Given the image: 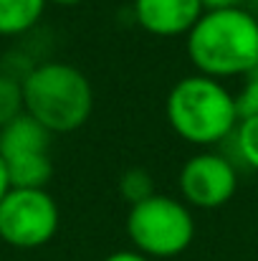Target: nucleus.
I'll return each instance as SVG.
<instances>
[{
  "label": "nucleus",
  "instance_id": "12",
  "mask_svg": "<svg viewBox=\"0 0 258 261\" xmlns=\"http://www.w3.org/2000/svg\"><path fill=\"white\" fill-rule=\"evenodd\" d=\"M236 150L251 170H258V117H246L238 122Z\"/></svg>",
  "mask_w": 258,
  "mask_h": 261
},
{
  "label": "nucleus",
  "instance_id": "10",
  "mask_svg": "<svg viewBox=\"0 0 258 261\" xmlns=\"http://www.w3.org/2000/svg\"><path fill=\"white\" fill-rule=\"evenodd\" d=\"M25 112L23 107V84L20 79H15L13 74L0 71V129L13 122L15 117H20Z\"/></svg>",
  "mask_w": 258,
  "mask_h": 261
},
{
  "label": "nucleus",
  "instance_id": "13",
  "mask_svg": "<svg viewBox=\"0 0 258 261\" xmlns=\"http://www.w3.org/2000/svg\"><path fill=\"white\" fill-rule=\"evenodd\" d=\"M236 107H238V117H258V71L248 76V82L243 89L236 94Z\"/></svg>",
  "mask_w": 258,
  "mask_h": 261
},
{
  "label": "nucleus",
  "instance_id": "5",
  "mask_svg": "<svg viewBox=\"0 0 258 261\" xmlns=\"http://www.w3.org/2000/svg\"><path fill=\"white\" fill-rule=\"evenodd\" d=\"M61 223L56 198L46 188H10L0 200V239L13 249L46 246Z\"/></svg>",
  "mask_w": 258,
  "mask_h": 261
},
{
  "label": "nucleus",
  "instance_id": "7",
  "mask_svg": "<svg viewBox=\"0 0 258 261\" xmlns=\"http://www.w3.org/2000/svg\"><path fill=\"white\" fill-rule=\"evenodd\" d=\"M180 195L190 208H223L238 190V173L233 163L218 152H197L185 160L177 175Z\"/></svg>",
  "mask_w": 258,
  "mask_h": 261
},
{
  "label": "nucleus",
  "instance_id": "17",
  "mask_svg": "<svg viewBox=\"0 0 258 261\" xmlns=\"http://www.w3.org/2000/svg\"><path fill=\"white\" fill-rule=\"evenodd\" d=\"M46 3H53V5H61V8H74V5H79L84 0H46Z\"/></svg>",
  "mask_w": 258,
  "mask_h": 261
},
{
  "label": "nucleus",
  "instance_id": "14",
  "mask_svg": "<svg viewBox=\"0 0 258 261\" xmlns=\"http://www.w3.org/2000/svg\"><path fill=\"white\" fill-rule=\"evenodd\" d=\"M104 261H152V259H147L145 254L129 249V251H114V254H109Z\"/></svg>",
  "mask_w": 258,
  "mask_h": 261
},
{
  "label": "nucleus",
  "instance_id": "11",
  "mask_svg": "<svg viewBox=\"0 0 258 261\" xmlns=\"http://www.w3.org/2000/svg\"><path fill=\"white\" fill-rule=\"evenodd\" d=\"M119 193L129 205H137L150 195H155V180L145 168H129L119 177Z\"/></svg>",
  "mask_w": 258,
  "mask_h": 261
},
{
  "label": "nucleus",
  "instance_id": "2",
  "mask_svg": "<svg viewBox=\"0 0 258 261\" xmlns=\"http://www.w3.org/2000/svg\"><path fill=\"white\" fill-rule=\"evenodd\" d=\"M23 107L51 135L81 129L94 112V89L84 71L66 61L33 66L23 79Z\"/></svg>",
  "mask_w": 258,
  "mask_h": 261
},
{
  "label": "nucleus",
  "instance_id": "1",
  "mask_svg": "<svg viewBox=\"0 0 258 261\" xmlns=\"http://www.w3.org/2000/svg\"><path fill=\"white\" fill-rule=\"evenodd\" d=\"M187 59L195 74L218 82L258 71V20L246 8L205 10L187 33Z\"/></svg>",
  "mask_w": 258,
  "mask_h": 261
},
{
  "label": "nucleus",
  "instance_id": "15",
  "mask_svg": "<svg viewBox=\"0 0 258 261\" xmlns=\"http://www.w3.org/2000/svg\"><path fill=\"white\" fill-rule=\"evenodd\" d=\"M203 10H225V8H238L241 0H200Z\"/></svg>",
  "mask_w": 258,
  "mask_h": 261
},
{
  "label": "nucleus",
  "instance_id": "8",
  "mask_svg": "<svg viewBox=\"0 0 258 261\" xmlns=\"http://www.w3.org/2000/svg\"><path fill=\"white\" fill-rule=\"evenodd\" d=\"M132 8L137 23L157 38L187 36L205 13L200 0H134Z\"/></svg>",
  "mask_w": 258,
  "mask_h": 261
},
{
  "label": "nucleus",
  "instance_id": "9",
  "mask_svg": "<svg viewBox=\"0 0 258 261\" xmlns=\"http://www.w3.org/2000/svg\"><path fill=\"white\" fill-rule=\"evenodd\" d=\"M46 5V0H0V36L10 38L31 31L41 20Z\"/></svg>",
  "mask_w": 258,
  "mask_h": 261
},
{
  "label": "nucleus",
  "instance_id": "3",
  "mask_svg": "<svg viewBox=\"0 0 258 261\" xmlns=\"http://www.w3.org/2000/svg\"><path fill=\"white\" fill-rule=\"evenodd\" d=\"M165 114L170 129L190 145H218L236 132L241 117L236 107V94L213 76L190 74L167 94Z\"/></svg>",
  "mask_w": 258,
  "mask_h": 261
},
{
  "label": "nucleus",
  "instance_id": "6",
  "mask_svg": "<svg viewBox=\"0 0 258 261\" xmlns=\"http://www.w3.org/2000/svg\"><path fill=\"white\" fill-rule=\"evenodd\" d=\"M51 132L31 114H20L0 129V155L13 188H46L53 177Z\"/></svg>",
  "mask_w": 258,
  "mask_h": 261
},
{
  "label": "nucleus",
  "instance_id": "4",
  "mask_svg": "<svg viewBox=\"0 0 258 261\" xmlns=\"http://www.w3.org/2000/svg\"><path fill=\"white\" fill-rule=\"evenodd\" d=\"M127 236L134 251L147 259H172L190 249L195 239V218L185 200L155 193L147 200L129 205Z\"/></svg>",
  "mask_w": 258,
  "mask_h": 261
},
{
  "label": "nucleus",
  "instance_id": "16",
  "mask_svg": "<svg viewBox=\"0 0 258 261\" xmlns=\"http://www.w3.org/2000/svg\"><path fill=\"white\" fill-rule=\"evenodd\" d=\"M10 188H13V185H10V177H8V168H5V160H3V155H0V200L8 195Z\"/></svg>",
  "mask_w": 258,
  "mask_h": 261
}]
</instances>
